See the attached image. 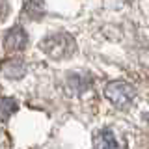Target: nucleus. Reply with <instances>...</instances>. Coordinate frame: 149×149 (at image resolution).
<instances>
[{
    "mask_svg": "<svg viewBox=\"0 0 149 149\" xmlns=\"http://www.w3.org/2000/svg\"><path fill=\"white\" fill-rule=\"evenodd\" d=\"M41 50L52 60H65V58H71L77 52V43H74L73 36L60 32V34L47 36L41 41Z\"/></svg>",
    "mask_w": 149,
    "mask_h": 149,
    "instance_id": "nucleus-1",
    "label": "nucleus"
},
{
    "mask_svg": "<svg viewBox=\"0 0 149 149\" xmlns=\"http://www.w3.org/2000/svg\"><path fill=\"white\" fill-rule=\"evenodd\" d=\"M104 97L116 108H129L132 104L134 97H136V90L132 88V84H129L125 80H114V82L106 84Z\"/></svg>",
    "mask_w": 149,
    "mask_h": 149,
    "instance_id": "nucleus-2",
    "label": "nucleus"
},
{
    "mask_svg": "<svg viewBox=\"0 0 149 149\" xmlns=\"http://www.w3.org/2000/svg\"><path fill=\"white\" fill-rule=\"evenodd\" d=\"M26 32L22 30L21 26H15L6 34V39H4V47H6L8 52H19L26 47Z\"/></svg>",
    "mask_w": 149,
    "mask_h": 149,
    "instance_id": "nucleus-3",
    "label": "nucleus"
},
{
    "mask_svg": "<svg viewBox=\"0 0 149 149\" xmlns=\"http://www.w3.org/2000/svg\"><path fill=\"white\" fill-rule=\"evenodd\" d=\"M93 142H95V149H119V143L116 140L114 132L108 129L99 130L93 138Z\"/></svg>",
    "mask_w": 149,
    "mask_h": 149,
    "instance_id": "nucleus-4",
    "label": "nucleus"
},
{
    "mask_svg": "<svg viewBox=\"0 0 149 149\" xmlns=\"http://www.w3.org/2000/svg\"><path fill=\"white\" fill-rule=\"evenodd\" d=\"M2 71L8 78H21L26 71V65L21 58H11L2 65Z\"/></svg>",
    "mask_w": 149,
    "mask_h": 149,
    "instance_id": "nucleus-5",
    "label": "nucleus"
},
{
    "mask_svg": "<svg viewBox=\"0 0 149 149\" xmlns=\"http://www.w3.org/2000/svg\"><path fill=\"white\" fill-rule=\"evenodd\" d=\"M90 84H91V78L88 77V74H84V73H74V74H71V77L67 78V88L73 93H80L84 90H88Z\"/></svg>",
    "mask_w": 149,
    "mask_h": 149,
    "instance_id": "nucleus-6",
    "label": "nucleus"
},
{
    "mask_svg": "<svg viewBox=\"0 0 149 149\" xmlns=\"http://www.w3.org/2000/svg\"><path fill=\"white\" fill-rule=\"evenodd\" d=\"M24 11H26V15L30 17V19H39V17L45 13L43 2H41V0H30V2L26 4Z\"/></svg>",
    "mask_w": 149,
    "mask_h": 149,
    "instance_id": "nucleus-7",
    "label": "nucleus"
},
{
    "mask_svg": "<svg viewBox=\"0 0 149 149\" xmlns=\"http://www.w3.org/2000/svg\"><path fill=\"white\" fill-rule=\"evenodd\" d=\"M17 110L15 99H0V121H6Z\"/></svg>",
    "mask_w": 149,
    "mask_h": 149,
    "instance_id": "nucleus-8",
    "label": "nucleus"
},
{
    "mask_svg": "<svg viewBox=\"0 0 149 149\" xmlns=\"http://www.w3.org/2000/svg\"><path fill=\"white\" fill-rule=\"evenodd\" d=\"M6 11H8V2L6 0H0V19L6 17Z\"/></svg>",
    "mask_w": 149,
    "mask_h": 149,
    "instance_id": "nucleus-9",
    "label": "nucleus"
}]
</instances>
